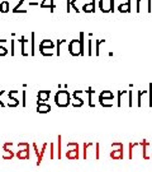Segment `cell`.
Listing matches in <instances>:
<instances>
[{
  "mask_svg": "<svg viewBox=\"0 0 152 172\" xmlns=\"http://www.w3.org/2000/svg\"><path fill=\"white\" fill-rule=\"evenodd\" d=\"M147 2H148V9H147V10L151 12V10H152V4H151V3H152V0H147Z\"/></svg>",
  "mask_w": 152,
  "mask_h": 172,
  "instance_id": "18",
  "label": "cell"
},
{
  "mask_svg": "<svg viewBox=\"0 0 152 172\" xmlns=\"http://www.w3.org/2000/svg\"><path fill=\"white\" fill-rule=\"evenodd\" d=\"M110 157L113 159H122L123 158V145L120 143H114L112 145V153Z\"/></svg>",
  "mask_w": 152,
  "mask_h": 172,
  "instance_id": "4",
  "label": "cell"
},
{
  "mask_svg": "<svg viewBox=\"0 0 152 172\" xmlns=\"http://www.w3.org/2000/svg\"><path fill=\"white\" fill-rule=\"evenodd\" d=\"M99 8L103 13L114 12V0H100Z\"/></svg>",
  "mask_w": 152,
  "mask_h": 172,
  "instance_id": "5",
  "label": "cell"
},
{
  "mask_svg": "<svg viewBox=\"0 0 152 172\" xmlns=\"http://www.w3.org/2000/svg\"><path fill=\"white\" fill-rule=\"evenodd\" d=\"M83 10L85 13H94V12H95V0L91 2V3H86L83 6Z\"/></svg>",
  "mask_w": 152,
  "mask_h": 172,
  "instance_id": "10",
  "label": "cell"
},
{
  "mask_svg": "<svg viewBox=\"0 0 152 172\" xmlns=\"http://www.w3.org/2000/svg\"><path fill=\"white\" fill-rule=\"evenodd\" d=\"M70 10H71V0H67V9H66V12L70 13Z\"/></svg>",
  "mask_w": 152,
  "mask_h": 172,
  "instance_id": "16",
  "label": "cell"
},
{
  "mask_svg": "<svg viewBox=\"0 0 152 172\" xmlns=\"http://www.w3.org/2000/svg\"><path fill=\"white\" fill-rule=\"evenodd\" d=\"M66 157L69 159H77L79 158V144L74 143V149H71L69 147L67 152H66Z\"/></svg>",
  "mask_w": 152,
  "mask_h": 172,
  "instance_id": "7",
  "label": "cell"
},
{
  "mask_svg": "<svg viewBox=\"0 0 152 172\" xmlns=\"http://www.w3.org/2000/svg\"><path fill=\"white\" fill-rule=\"evenodd\" d=\"M17 157L19 159H29V144H28V143L24 144V149H22L19 147V152L17 153Z\"/></svg>",
  "mask_w": 152,
  "mask_h": 172,
  "instance_id": "6",
  "label": "cell"
},
{
  "mask_svg": "<svg viewBox=\"0 0 152 172\" xmlns=\"http://www.w3.org/2000/svg\"><path fill=\"white\" fill-rule=\"evenodd\" d=\"M48 97H49V91H41L38 93V99L42 102L48 101Z\"/></svg>",
  "mask_w": 152,
  "mask_h": 172,
  "instance_id": "12",
  "label": "cell"
},
{
  "mask_svg": "<svg viewBox=\"0 0 152 172\" xmlns=\"http://www.w3.org/2000/svg\"><path fill=\"white\" fill-rule=\"evenodd\" d=\"M150 106H152V84L150 85Z\"/></svg>",
  "mask_w": 152,
  "mask_h": 172,
  "instance_id": "15",
  "label": "cell"
},
{
  "mask_svg": "<svg viewBox=\"0 0 152 172\" xmlns=\"http://www.w3.org/2000/svg\"><path fill=\"white\" fill-rule=\"evenodd\" d=\"M55 102L60 107H66L71 102V96L67 91H59L55 96Z\"/></svg>",
  "mask_w": 152,
  "mask_h": 172,
  "instance_id": "2",
  "label": "cell"
},
{
  "mask_svg": "<svg viewBox=\"0 0 152 172\" xmlns=\"http://www.w3.org/2000/svg\"><path fill=\"white\" fill-rule=\"evenodd\" d=\"M55 48V44L51 40H43L39 45V50L42 55L48 56V55H52V50Z\"/></svg>",
  "mask_w": 152,
  "mask_h": 172,
  "instance_id": "3",
  "label": "cell"
},
{
  "mask_svg": "<svg viewBox=\"0 0 152 172\" xmlns=\"http://www.w3.org/2000/svg\"><path fill=\"white\" fill-rule=\"evenodd\" d=\"M99 99H100V103L104 106L105 101H110V99H113V93H112V92H109V91H104V92L100 95Z\"/></svg>",
  "mask_w": 152,
  "mask_h": 172,
  "instance_id": "9",
  "label": "cell"
},
{
  "mask_svg": "<svg viewBox=\"0 0 152 172\" xmlns=\"http://www.w3.org/2000/svg\"><path fill=\"white\" fill-rule=\"evenodd\" d=\"M120 5H118V10L120 13H129L131 12V0H120Z\"/></svg>",
  "mask_w": 152,
  "mask_h": 172,
  "instance_id": "8",
  "label": "cell"
},
{
  "mask_svg": "<svg viewBox=\"0 0 152 172\" xmlns=\"http://www.w3.org/2000/svg\"><path fill=\"white\" fill-rule=\"evenodd\" d=\"M37 111H38L39 113H46V112L51 111V106H49V105H47V103H38Z\"/></svg>",
  "mask_w": 152,
  "mask_h": 172,
  "instance_id": "11",
  "label": "cell"
},
{
  "mask_svg": "<svg viewBox=\"0 0 152 172\" xmlns=\"http://www.w3.org/2000/svg\"><path fill=\"white\" fill-rule=\"evenodd\" d=\"M0 10H2L3 13H6L9 10V3L8 2H3L2 4H0Z\"/></svg>",
  "mask_w": 152,
  "mask_h": 172,
  "instance_id": "13",
  "label": "cell"
},
{
  "mask_svg": "<svg viewBox=\"0 0 152 172\" xmlns=\"http://www.w3.org/2000/svg\"><path fill=\"white\" fill-rule=\"evenodd\" d=\"M137 12H140L141 10V0H137Z\"/></svg>",
  "mask_w": 152,
  "mask_h": 172,
  "instance_id": "17",
  "label": "cell"
},
{
  "mask_svg": "<svg viewBox=\"0 0 152 172\" xmlns=\"http://www.w3.org/2000/svg\"><path fill=\"white\" fill-rule=\"evenodd\" d=\"M32 55H34V33H32Z\"/></svg>",
  "mask_w": 152,
  "mask_h": 172,
  "instance_id": "14",
  "label": "cell"
},
{
  "mask_svg": "<svg viewBox=\"0 0 152 172\" xmlns=\"http://www.w3.org/2000/svg\"><path fill=\"white\" fill-rule=\"evenodd\" d=\"M69 51L72 56H79L80 54L84 55V32L80 33V40H74L70 42Z\"/></svg>",
  "mask_w": 152,
  "mask_h": 172,
  "instance_id": "1",
  "label": "cell"
}]
</instances>
